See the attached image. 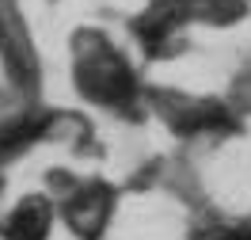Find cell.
<instances>
[{"instance_id": "obj_1", "label": "cell", "mask_w": 251, "mask_h": 240, "mask_svg": "<svg viewBox=\"0 0 251 240\" xmlns=\"http://www.w3.org/2000/svg\"><path fill=\"white\" fill-rule=\"evenodd\" d=\"M80 92H88L92 99H103V103H126L133 96V73L110 53L92 57L80 65Z\"/></svg>"}, {"instance_id": "obj_2", "label": "cell", "mask_w": 251, "mask_h": 240, "mask_svg": "<svg viewBox=\"0 0 251 240\" xmlns=\"http://www.w3.org/2000/svg\"><path fill=\"white\" fill-rule=\"evenodd\" d=\"M110 210H114V194H110V187L95 183V187L80 191L76 198L69 202L65 217H69V225L76 229V237L99 240V233H103V229H107V221H110Z\"/></svg>"}, {"instance_id": "obj_3", "label": "cell", "mask_w": 251, "mask_h": 240, "mask_svg": "<svg viewBox=\"0 0 251 240\" xmlns=\"http://www.w3.org/2000/svg\"><path fill=\"white\" fill-rule=\"evenodd\" d=\"M0 53H4V61H8V69L19 84H34L38 65H34V53H31V38L23 34V27L12 16H0Z\"/></svg>"}, {"instance_id": "obj_4", "label": "cell", "mask_w": 251, "mask_h": 240, "mask_svg": "<svg viewBox=\"0 0 251 240\" xmlns=\"http://www.w3.org/2000/svg\"><path fill=\"white\" fill-rule=\"evenodd\" d=\"M50 233V202L46 198H23V206L8 221V240H46Z\"/></svg>"}]
</instances>
